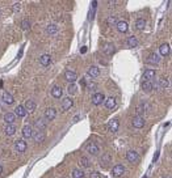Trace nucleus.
<instances>
[{
  "label": "nucleus",
  "instance_id": "obj_1",
  "mask_svg": "<svg viewBox=\"0 0 172 178\" xmlns=\"http://www.w3.org/2000/svg\"><path fill=\"white\" fill-rule=\"evenodd\" d=\"M26 148H28V144H26V141H25V140L19 139V140H16V141H15V149L17 151V152H20V153L25 152Z\"/></svg>",
  "mask_w": 172,
  "mask_h": 178
},
{
  "label": "nucleus",
  "instance_id": "obj_2",
  "mask_svg": "<svg viewBox=\"0 0 172 178\" xmlns=\"http://www.w3.org/2000/svg\"><path fill=\"white\" fill-rule=\"evenodd\" d=\"M64 79L68 81V83L74 84L75 81H76V79H78V75H76V72H75V71L67 70V71L64 72Z\"/></svg>",
  "mask_w": 172,
  "mask_h": 178
},
{
  "label": "nucleus",
  "instance_id": "obj_3",
  "mask_svg": "<svg viewBox=\"0 0 172 178\" xmlns=\"http://www.w3.org/2000/svg\"><path fill=\"white\" fill-rule=\"evenodd\" d=\"M118 127H120V121H118L117 118H113V119L109 121L108 128H109V131H110V132H117Z\"/></svg>",
  "mask_w": 172,
  "mask_h": 178
},
{
  "label": "nucleus",
  "instance_id": "obj_4",
  "mask_svg": "<svg viewBox=\"0 0 172 178\" xmlns=\"http://www.w3.org/2000/svg\"><path fill=\"white\" fill-rule=\"evenodd\" d=\"M55 117H57V110H55L54 107H47L45 110V119L53 121Z\"/></svg>",
  "mask_w": 172,
  "mask_h": 178
},
{
  "label": "nucleus",
  "instance_id": "obj_5",
  "mask_svg": "<svg viewBox=\"0 0 172 178\" xmlns=\"http://www.w3.org/2000/svg\"><path fill=\"white\" fill-rule=\"evenodd\" d=\"M87 152H89V154H92V156H97L100 149H99V146L96 143H89L87 146Z\"/></svg>",
  "mask_w": 172,
  "mask_h": 178
},
{
  "label": "nucleus",
  "instance_id": "obj_6",
  "mask_svg": "<svg viewBox=\"0 0 172 178\" xmlns=\"http://www.w3.org/2000/svg\"><path fill=\"white\" fill-rule=\"evenodd\" d=\"M131 123H133V127H135V128H142L145 126V119L141 117V115H137V117L133 118Z\"/></svg>",
  "mask_w": 172,
  "mask_h": 178
},
{
  "label": "nucleus",
  "instance_id": "obj_7",
  "mask_svg": "<svg viewBox=\"0 0 172 178\" xmlns=\"http://www.w3.org/2000/svg\"><path fill=\"white\" fill-rule=\"evenodd\" d=\"M124 173H125V166L121 165V164H118V165H114V168L112 169V174H113L114 177H121Z\"/></svg>",
  "mask_w": 172,
  "mask_h": 178
},
{
  "label": "nucleus",
  "instance_id": "obj_8",
  "mask_svg": "<svg viewBox=\"0 0 172 178\" xmlns=\"http://www.w3.org/2000/svg\"><path fill=\"white\" fill-rule=\"evenodd\" d=\"M22 136H24L25 139H30V138H33V127L30 124H26V126L22 127Z\"/></svg>",
  "mask_w": 172,
  "mask_h": 178
},
{
  "label": "nucleus",
  "instance_id": "obj_9",
  "mask_svg": "<svg viewBox=\"0 0 172 178\" xmlns=\"http://www.w3.org/2000/svg\"><path fill=\"white\" fill-rule=\"evenodd\" d=\"M138 157H139V156H138V152H137V151H133V149H131V151H129V152L126 153V160L129 161V163H137V161H138Z\"/></svg>",
  "mask_w": 172,
  "mask_h": 178
},
{
  "label": "nucleus",
  "instance_id": "obj_10",
  "mask_svg": "<svg viewBox=\"0 0 172 178\" xmlns=\"http://www.w3.org/2000/svg\"><path fill=\"white\" fill-rule=\"evenodd\" d=\"M72 105H74V101H72L70 97L64 98L63 102H62V111H67V110H70V109L72 107Z\"/></svg>",
  "mask_w": 172,
  "mask_h": 178
},
{
  "label": "nucleus",
  "instance_id": "obj_11",
  "mask_svg": "<svg viewBox=\"0 0 172 178\" xmlns=\"http://www.w3.org/2000/svg\"><path fill=\"white\" fill-rule=\"evenodd\" d=\"M104 100H105V97H104V94L102 93H95L93 96H92V104L96 105V106L100 105Z\"/></svg>",
  "mask_w": 172,
  "mask_h": 178
},
{
  "label": "nucleus",
  "instance_id": "obj_12",
  "mask_svg": "<svg viewBox=\"0 0 172 178\" xmlns=\"http://www.w3.org/2000/svg\"><path fill=\"white\" fill-rule=\"evenodd\" d=\"M88 75H89V76H91L92 79L97 77L99 75H100V68L96 67V65H91V67L88 68Z\"/></svg>",
  "mask_w": 172,
  "mask_h": 178
},
{
  "label": "nucleus",
  "instance_id": "obj_13",
  "mask_svg": "<svg viewBox=\"0 0 172 178\" xmlns=\"http://www.w3.org/2000/svg\"><path fill=\"white\" fill-rule=\"evenodd\" d=\"M147 64H153V65H156L158 63L160 62V58H159V55L158 54H151L150 57L147 58Z\"/></svg>",
  "mask_w": 172,
  "mask_h": 178
},
{
  "label": "nucleus",
  "instance_id": "obj_14",
  "mask_svg": "<svg viewBox=\"0 0 172 178\" xmlns=\"http://www.w3.org/2000/svg\"><path fill=\"white\" fill-rule=\"evenodd\" d=\"M116 26H117V30L120 33H126L129 29V25L126 21H118L117 24H116Z\"/></svg>",
  "mask_w": 172,
  "mask_h": 178
},
{
  "label": "nucleus",
  "instance_id": "obj_15",
  "mask_svg": "<svg viewBox=\"0 0 172 178\" xmlns=\"http://www.w3.org/2000/svg\"><path fill=\"white\" fill-rule=\"evenodd\" d=\"M1 100L5 102L7 105H12L13 102H15V100H13V96L9 94L8 92H3V96H1Z\"/></svg>",
  "mask_w": 172,
  "mask_h": 178
},
{
  "label": "nucleus",
  "instance_id": "obj_16",
  "mask_svg": "<svg viewBox=\"0 0 172 178\" xmlns=\"http://www.w3.org/2000/svg\"><path fill=\"white\" fill-rule=\"evenodd\" d=\"M26 113H28V111L25 110V107L22 106V105H19V106H16V109H15V115H17L20 118L25 117Z\"/></svg>",
  "mask_w": 172,
  "mask_h": 178
},
{
  "label": "nucleus",
  "instance_id": "obj_17",
  "mask_svg": "<svg viewBox=\"0 0 172 178\" xmlns=\"http://www.w3.org/2000/svg\"><path fill=\"white\" fill-rule=\"evenodd\" d=\"M50 62H51V57L50 55H47V54L41 55V58H39V63L44 65V67H47V65L50 64Z\"/></svg>",
  "mask_w": 172,
  "mask_h": 178
},
{
  "label": "nucleus",
  "instance_id": "obj_18",
  "mask_svg": "<svg viewBox=\"0 0 172 178\" xmlns=\"http://www.w3.org/2000/svg\"><path fill=\"white\" fill-rule=\"evenodd\" d=\"M25 110L26 111H30V113H32V111H34L36 110V107H37V105H36V102L34 101H33V100H28V101H26V104H25Z\"/></svg>",
  "mask_w": 172,
  "mask_h": 178
},
{
  "label": "nucleus",
  "instance_id": "obj_19",
  "mask_svg": "<svg viewBox=\"0 0 172 178\" xmlns=\"http://www.w3.org/2000/svg\"><path fill=\"white\" fill-rule=\"evenodd\" d=\"M141 87H142V89H143L145 92H151V90H153V88H154V85H153L151 81L143 80V81H142V84H141Z\"/></svg>",
  "mask_w": 172,
  "mask_h": 178
},
{
  "label": "nucleus",
  "instance_id": "obj_20",
  "mask_svg": "<svg viewBox=\"0 0 172 178\" xmlns=\"http://www.w3.org/2000/svg\"><path fill=\"white\" fill-rule=\"evenodd\" d=\"M155 75H156L155 70H147V71H145V74H143V79L147 81H151V79H154Z\"/></svg>",
  "mask_w": 172,
  "mask_h": 178
},
{
  "label": "nucleus",
  "instance_id": "obj_21",
  "mask_svg": "<svg viewBox=\"0 0 172 178\" xmlns=\"http://www.w3.org/2000/svg\"><path fill=\"white\" fill-rule=\"evenodd\" d=\"M33 139H34V141H37V143H42L45 140V134L42 131H37L36 134H33Z\"/></svg>",
  "mask_w": 172,
  "mask_h": 178
},
{
  "label": "nucleus",
  "instance_id": "obj_22",
  "mask_svg": "<svg viewBox=\"0 0 172 178\" xmlns=\"http://www.w3.org/2000/svg\"><path fill=\"white\" fill-rule=\"evenodd\" d=\"M62 93H63V92H62V88L61 87H54L51 89V96L54 98H61L62 97Z\"/></svg>",
  "mask_w": 172,
  "mask_h": 178
},
{
  "label": "nucleus",
  "instance_id": "obj_23",
  "mask_svg": "<svg viewBox=\"0 0 172 178\" xmlns=\"http://www.w3.org/2000/svg\"><path fill=\"white\" fill-rule=\"evenodd\" d=\"M4 132L8 135V136H12V135L16 134V127L13 126V124H7L4 127Z\"/></svg>",
  "mask_w": 172,
  "mask_h": 178
},
{
  "label": "nucleus",
  "instance_id": "obj_24",
  "mask_svg": "<svg viewBox=\"0 0 172 178\" xmlns=\"http://www.w3.org/2000/svg\"><path fill=\"white\" fill-rule=\"evenodd\" d=\"M116 105H117V101H116L114 97H108L107 101H105V106L108 109H114Z\"/></svg>",
  "mask_w": 172,
  "mask_h": 178
},
{
  "label": "nucleus",
  "instance_id": "obj_25",
  "mask_svg": "<svg viewBox=\"0 0 172 178\" xmlns=\"http://www.w3.org/2000/svg\"><path fill=\"white\" fill-rule=\"evenodd\" d=\"M4 121H5L8 124H12L13 122L16 121V115H15V113H5V115H4Z\"/></svg>",
  "mask_w": 172,
  "mask_h": 178
},
{
  "label": "nucleus",
  "instance_id": "obj_26",
  "mask_svg": "<svg viewBox=\"0 0 172 178\" xmlns=\"http://www.w3.org/2000/svg\"><path fill=\"white\" fill-rule=\"evenodd\" d=\"M135 28H137L138 30H143V29L146 28V20L138 18L137 21H135Z\"/></svg>",
  "mask_w": 172,
  "mask_h": 178
},
{
  "label": "nucleus",
  "instance_id": "obj_27",
  "mask_svg": "<svg viewBox=\"0 0 172 178\" xmlns=\"http://www.w3.org/2000/svg\"><path fill=\"white\" fill-rule=\"evenodd\" d=\"M36 127L38 128V131H42L46 127V119L44 118H39V119L36 121Z\"/></svg>",
  "mask_w": 172,
  "mask_h": 178
},
{
  "label": "nucleus",
  "instance_id": "obj_28",
  "mask_svg": "<svg viewBox=\"0 0 172 178\" xmlns=\"http://www.w3.org/2000/svg\"><path fill=\"white\" fill-rule=\"evenodd\" d=\"M159 50H160V54L163 55V57H167V55L170 54V45H168V43H163V45L160 46Z\"/></svg>",
  "mask_w": 172,
  "mask_h": 178
},
{
  "label": "nucleus",
  "instance_id": "obj_29",
  "mask_svg": "<svg viewBox=\"0 0 172 178\" xmlns=\"http://www.w3.org/2000/svg\"><path fill=\"white\" fill-rule=\"evenodd\" d=\"M138 43V41H137V38L134 37V35H130V37L128 38V41H126V45L129 46V47H135Z\"/></svg>",
  "mask_w": 172,
  "mask_h": 178
},
{
  "label": "nucleus",
  "instance_id": "obj_30",
  "mask_svg": "<svg viewBox=\"0 0 172 178\" xmlns=\"http://www.w3.org/2000/svg\"><path fill=\"white\" fill-rule=\"evenodd\" d=\"M57 32H58V26H57V25H54V24L49 25L47 28H46V33H47V34H50V35L55 34Z\"/></svg>",
  "mask_w": 172,
  "mask_h": 178
},
{
  "label": "nucleus",
  "instance_id": "obj_31",
  "mask_svg": "<svg viewBox=\"0 0 172 178\" xmlns=\"http://www.w3.org/2000/svg\"><path fill=\"white\" fill-rule=\"evenodd\" d=\"M84 177H85V173L80 169H75L72 172V178H84Z\"/></svg>",
  "mask_w": 172,
  "mask_h": 178
},
{
  "label": "nucleus",
  "instance_id": "obj_32",
  "mask_svg": "<svg viewBox=\"0 0 172 178\" xmlns=\"http://www.w3.org/2000/svg\"><path fill=\"white\" fill-rule=\"evenodd\" d=\"M168 85H170V81H168L166 77H162L160 80H159V84H156V87H159V88H162V89H164V88H167Z\"/></svg>",
  "mask_w": 172,
  "mask_h": 178
},
{
  "label": "nucleus",
  "instance_id": "obj_33",
  "mask_svg": "<svg viewBox=\"0 0 172 178\" xmlns=\"http://www.w3.org/2000/svg\"><path fill=\"white\" fill-rule=\"evenodd\" d=\"M110 163V157L108 156V154H104V156L100 159V164H101V166H108V164Z\"/></svg>",
  "mask_w": 172,
  "mask_h": 178
},
{
  "label": "nucleus",
  "instance_id": "obj_34",
  "mask_svg": "<svg viewBox=\"0 0 172 178\" xmlns=\"http://www.w3.org/2000/svg\"><path fill=\"white\" fill-rule=\"evenodd\" d=\"M104 52H105L107 55H112V54L114 52V46H113V45H110V43L107 45V46L104 47Z\"/></svg>",
  "mask_w": 172,
  "mask_h": 178
},
{
  "label": "nucleus",
  "instance_id": "obj_35",
  "mask_svg": "<svg viewBox=\"0 0 172 178\" xmlns=\"http://www.w3.org/2000/svg\"><path fill=\"white\" fill-rule=\"evenodd\" d=\"M80 165L83 166V168H89V166H91V163H89V160L87 159V157L83 156L80 159Z\"/></svg>",
  "mask_w": 172,
  "mask_h": 178
},
{
  "label": "nucleus",
  "instance_id": "obj_36",
  "mask_svg": "<svg viewBox=\"0 0 172 178\" xmlns=\"http://www.w3.org/2000/svg\"><path fill=\"white\" fill-rule=\"evenodd\" d=\"M107 22L109 25H113V24H117V16H109L108 20H107Z\"/></svg>",
  "mask_w": 172,
  "mask_h": 178
},
{
  "label": "nucleus",
  "instance_id": "obj_37",
  "mask_svg": "<svg viewBox=\"0 0 172 178\" xmlns=\"http://www.w3.org/2000/svg\"><path fill=\"white\" fill-rule=\"evenodd\" d=\"M21 28L24 29V30H26V29H29L30 28V22H29V20H22L21 21Z\"/></svg>",
  "mask_w": 172,
  "mask_h": 178
},
{
  "label": "nucleus",
  "instance_id": "obj_38",
  "mask_svg": "<svg viewBox=\"0 0 172 178\" xmlns=\"http://www.w3.org/2000/svg\"><path fill=\"white\" fill-rule=\"evenodd\" d=\"M68 93H70V94H75V93H76V85H75V84H70V85H68Z\"/></svg>",
  "mask_w": 172,
  "mask_h": 178
},
{
  "label": "nucleus",
  "instance_id": "obj_39",
  "mask_svg": "<svg viewBox=\"0 0 172 178\" xmlns=\"http://www.w3.org/2000/svg\"><path fill=\"white\" fill-rule=\"evenodd\" d=\"M20 9H21V4H20V3H16V4L13 5V11H15V12H19Z\"/></svg>",
  "mask_w": 172,
  "mask_h": 178
},
{
  "label": "nucleus",
  "instance_id": "obj_40",
  "mask_svg": "<svg viewBox=\"0 0 172 178\" xmlns=\"http://www.w3.org/2000/svg\"><path fill=\"white\" fill-rule=\"evenodd\" d=\"M89 178H101V176H100V173L93 172V173H91V176H89Z\"/></svg>",
  "mask_w": 172,
  "mask_h": 178
},
{
  "label": "nucleus",
  "instance_id": "obj_41",
  "mask_svg": "<svg viewBox=\"0 0 172 178\" xmlns=\"http://www.w3.org/2000/svg\"><path fill=\"white\" fill-rule=\"evenodd\" d=\"M80 51H82V52H83V54H84V52H85V51H87V49H85V47H83V49H82V50H80Z\"/></svg>",
  "mask_w": 172,
  "mask_h": 178
},
{
  "label": "nucleus",
  "instance_id": "obj_42",
  "mask_svg": "<svg viewBox=\"0 0 172 178\" xmlns=\"http://www.w3.org/2000/svg\"><path fill=\"white\" fill-rule=\"evenodd\" d=\"M3 173V168H1V165H0V174Z\"/></svg>",
  "mask_w": 172,
  "mask_h": 178
},
{
  "label": "nucleus",
  "instance_id": "obj_43",
  "mask_svg": "<svg viewBox=\"0 0 172 178\" xmlns=\"http://www.w3.org/2000/svg\"><path fill=\"white\" fill-rule=\"evenodd\" d=\"M164 178H171V176H167V177H164Z\"/></svg>",
  "mask_w": 172,
  "mask_h": 178
},
{
  "label": "nucleus",
  "instance_id": "obj_44",
  "mask_svg": "<svg viewBox=\"0 0 172 178\" xmlns=\"http://www.w3.org/2000/svg\"><path fill=\"white\" fill-rule=\"evenodd\" d=\"M0 105H1V101H0Z\"/></svg>",
  "mask_w": 172,
  "mask_h": 178
}]
</instances>
